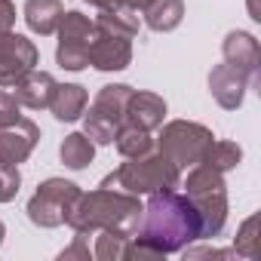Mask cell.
Listing matches in <instances>:
<instances>
[{
    "instance_id": "obj_7",
    "label": "cell",
    "mask_w": 261,
    "mask_h": 261,
    "mask_svg": "<svg viewBox=\"0 0 261 261\" xmlns=\"http://www.w3.org/2000/svg\"><path fill=\"white\" fill-rule=\"evenodd\" d=\"M59 46H56V62L65 71H83L89 65V43L95 34V25L89 16L80 10H65L59 22Z\"/></svg>"
},
{
    "instance_id": "obj_19",
    "label": "cell",
    "mask_w": 261,
    "mask_h": 261,
    "mask_svg": "<svg viewBox=\"0 0 261 261\" xmlns=\"http://www.w3.org/2000/svg\"><path fill=\"white\" fill-rule=\"evenodd\" d=\"M95 249H92V258L98 261H123L126 258V249H129V240H133V227H105V230H95Z\"/></svg>"
},
{
    "instance_id": "obj_2",
    "label": "cell",
    "mask_w": 261,
    "mask_h": 261,
    "mask_svg": "<svg viewBox=\"0 0 261 261\" xmlns=\"http://www.w3.org/2000/svg\"><path fill=\"white\" fill-rule=\"evenodd\" d=\"M142 212V203L136 194H126V191H117V188H98V191H89V194H77V200L71 203L68 215H65V224L74 230V233H86L92 237L95 230H105V227H133L136 218Z\"/></svg>"
},
{
    "instance_id": "obj_23",
    "label": "cell",
    "mask_w": 261,
    "mask_h": 261,
    "mask_svg": "<svg viewBox=\"0 0 261 261\" xmlns=\"http://www.w3.org/2000/svg\"><path fill=\"white\" fill-rule=\"evenodd\" d=\"M240 160H243V148L237 142H215L212 139V145L206 148L200 163H206V166H212L218 172H230V169L240 166Z\"/></svg>"
},
{
    "instance_id": "obj_27",
    "label": "cell",
    "mask_w": 261,
    "mask_h": 261,
    "mask_svg": "<svg viewBox=\"0 0 261 261\" xmlns=\"http://www.w3.org/2000/svg\"><path fill=\"white\" fill-rule=\"evenodd\" d=\"M62 261H71V258H80V261H89L92 258V249H89V240H86V233H77L74 237V243L68 246V249H62V255H59Z\"/></svg>"
},
{
    "instance_id": "obj_29",
    "label": "cell",
    "mask_w": 261,
    "mask_h": 261,
    "mask_svg": "<svg viewBox=\"0 0 261 261\" xmlns=\"http://www.w3.org/2000/svg\"><path fill=\"white\" fill-rule=\"evenodd\" d=\"M16 25V4L13 0H0V34L13 31Z\"/></svg>"
},
{
    "instance_id": "obj_11",
    "label": "cell",
    "mask_w": 261,
    "mask_h": 261,
    "mask_svg": "<svg viewBox=\"0 0 261 261\" xmlns=\"http://www.w3.org/2000/svg\"><path fill=\"white\" fill-rule=\"evenodd\" d=\"M221 56H224L227 65L243 71L252 80V86L261 83V49H258V40L249 31H230L221 43Z\"/></svg>"
},
{
    "instance_id": "obj_18",
    "label": "cell",
    "mask_w": 261,
    "mask_h": 261,
    "mask_svg": "<svg viewBox=\"0 0 261 261\" xmlns=\"http://www.w3.org/2000/svg\"><path fill=\"white\" fill-rule=\"evenodd\" d=\"M62 16H65V4H62V0H28V4H25V22L40 37L56 34Z\"/></svg>"
},
{
    "instance_id": "obj_12",
    "label": "cell",
    "mask_w": 261,
    "mask_h": 261,
    "mask_svg": "<svg viewBox=\"0 0 261 261\" xmlns=\"http://www.w3.org/2000/svg\"><path fill=\"white\" fill-rule=\"evenodd\" d=\"M249 86H252V80H249L243 71H237L233 65H227V62L215 65V68L209 71V92H212V98H215L224 111H237V108L243 105Z\"/></svg>"
},
{
    "instance_id": "obj_4",
    "label": "cell",
    "mask_w": 261,
    "mask_h": 261,
    "mask_svg": "<svg viewBox=\"0 0 261 261\" xmlns=\"http://www.w3.org/2000/svg\"><path fill=\"white\" fill-rule=\"evenodd\" d=\"M185 197L194 203L197 218H200V240H212L224 230L227 224V185L224 172L194 163L188 178H185Z\"/></svg>"
},
{
    "instance_id": "obj_26",
    "label": "cell",
    "mask_w": 261,
    "mask_h": 261,
    "mask_svg": "<svg viewBox=\"0 0 261 261\" xmlns=\"http://www.w3.org/2000/svg\"><path fill=\"white\" fill-rule=\"evenodd\" d=\"M19 101H16V95L13 92H4V89H0V129H4V126H10V123H16L22 114H19Z\"/></svg>"
},
{
    "instance_id": "obj_14",
    "label": "cell",
    "mask_w": 261,
    "mask_h": 261,
    "mask_svg": "<svg viewBox=\"0 0 261 261\" xmlns=\"http://www.w3.org/2000/svg\"><path fill=\"white\" fill-rule=\"evenodd\" d=\"M163 117H166V101L157 92H136L133 89L129 105H126V126L154 133V129L163 126Z\"/></svg>"
},
{
    "instance_id": "obj_31",
    "label": "cell",
    "mask_w": 261,
    "mask_h": 261,
    "mask_svg": "<svg viewBox=\"0 0 261 261\" xmlns=\"http://www.w3.org/2000/svg\"><path fill=\"white\" fill-rule=\"evenodd\" d=\"M151 4V0H123V7H129V10H136V13H142L145 7Z\"/></svg>"
},
{
    "instance_id": "obj_13",
    "label": "cell",
    "mask_w": 261,
    "mask_h": 261,
    "mask_svg": "<svg viewBox=\"0 0 261 261\" xmlns=\"http://www.w3.org/2000/svg\"><path fill=\"white\" fill-rule=\"evenodd\" d=\"M133 62V40L129 37H114V34H92L89 43V65L98 71H126Z\"/></svg>"
},
{
    "instance_id": "obj_17",
    "label": "cell",
    "mask_w": 261,
    "mask_h": 261,
    "mask_svg": "<svg viewBox=\"0 0 261 261\" xmlns=\"http://www.w3.org/2000/svg\"><path fill=\"white\" fill-rule=\"evenodd\" d=\"M92 25L101 34H114V37H129V40H133L139 34V13L123 7V4H117V7L98 10V16L92 19Z\"/></svg>"
},
{
    "instance_id": "obj_9",
    "label": "cell",
    "mask_w": 261,
    "mask_h": 261,
    "mask_svg": "<svg viewBox=\"0 0 261 261\" xmlns=\"http://www.w3.org/2000/svg\"><path fill=\"white\" fill-rule=\"evenodd\" d=\"M37 46L34 40L22 34H0V86H16L34 65H37Z\"/></svg>"
},
{
    "instance_id": "obj_1",
    "label": "cell",
    "mask_w": 261,
    "mask_h": 261,
    "mask_svg": "<svg viewBox=\"0 0 261 261\" xmlns=\"http://www.w3.org/2000/svg\"><path fill=\"white\" fill-rule=\"evenodd\" d=\"M151 200L142 206L136 224H133V240H129L126 258L133 261H160L166 255L181 252L194 240H200V218L194 203L178 194L175 188L148 194Z\"/></svg>"
},
{
    "instance_id": "obj_21",
    "label": "cell",
    "mask_w": 261,
    "mask_h": 261,
    "mask_svg": "<svg viewBox=\"0 0 261 261\" xmlns=\"http://www.w3.org/2000/svg\"><path fill=\"white\" fill-rule=\"evenodd\" d=\"M114 145H117V151H120L123 160H133V157L151 154V151L157 148V139H154L151 133H145V129H136V126H126V123H123V129L117 133Z\"/></svg>"
},
{
    "instance_id": "obj_15",
    "label": "cell",
    "mask_w": 261,
    "mask_h": 261,
    "mask_svg": "<svg viewBox=\"0 0 261 261\" xmlns=\"http://www.w3.org/2000/svg\"><path fill=\"white\" fill-rule=\"evenodd\" d=\"M56 92V77L49 71H37L31 68L16 86H13V95L22 108H31V111H43L49 108V98Z\"/></svg>"
},
{
    "instance_id": "obj_3",
    "label": "cell",
    "mask_w": 261,
    "mask_h": 261,
    "mask_svg": "<svg viewBox=\"0 0 261 261\" xmlns=\"http://www.w3.org/2000/svg\"><path fill=\"white\" fill-rule=\"evenodd\" d=\"M178 181H181V169L163 151L154 148L151 154L133 157L123 166H117L114 172H108L98 188H117V191L142 197V194H157V191L178 188Z\"/></svg>"
},
{
    "instance_id": "obj_28",
    "label": "cell",
    "mask_w": 261,
    "mask_h": 261,
    "mask_svg": "<svg viewBox=\"0 0 261 261\" xmlns=\"http://www.w3.org/2000/svg\"><path fill=\"white\" fill-rule=\"evenodd\" d=\"M185 252V258H237V252L233 249H215V246H197V249H191V246H185L181 249Z\"/></svg>"
},
{
    "instance_id": "obj_33",
    "label": "cell",
    "mask_w": 261,
    "mask_h": 261,
    "mask_svg": "<svg viewBox=\"0 0 261 261\" xmlns=\"http://www.w3.org/2000/svg\"><path fill=\"white\" fill-rule=\"evenodd\" d=\"M4 237H7V227H4V221H0V246H4Z\"/></svg>"
},
{
    "instance_id": "obj_20",
    "label": "cell",
    "mask_w": 261,
    "mask_h": 261,
    "mask_svg": "<svg viewBox=\"0 0 261 261\" xmlns=\"http://www.w3.org/2000/svg\"><path fill=\"white\" fill-rule=\"evenodd\" d=\"M145 13V22L151 31H175L185 19V0H151V4L142 10Z\"/></svg>"
},
{
    "instance_id": "obj_16",
    "label": "cell",
    "mask_w": 261,
    "mask_h": 261,
    "mask_svg": "<svg viewBox=\"0 0 261 261\" xmlns=\"http://www.w3.org/2000/svg\"><path fill=\"white\" fill-rule=\"evenodd\" d=\"M86 101H89V95H86V89L80 83H56V92L49 98V111H53L56 120L74 123V120L83 117Z\"/></svg>"
},
{
    "instance_id": "obj_24",
    "label": "cell",
    "mask_w": 261,
    "mask_h": 261,
    "mask_svg": "<svg viewBox=\"0 0 261 261\" xmlns=\"http://www.w3.org/2000/svg\"><path fill=\"white\" fill-rule=\"evenodd\" d=\"M233 252L243 258H258V215H249L233 240Z\"/></svg>"
},
{
    "instance_id": "obj_22",
    "label": "cell",
    "mask_w": 261,
    "mask_h": 261,
    "mask_svg": "<svg viewBox=\"0 0 261 261\" xmlns=\"http://www.w3.org/2000/svg\"><path fill=\"white\" fill-rule=\"evenodd\" d=\"M59 157L68 169H86L95 157V145L89 142L86 133H71V136H65V142L59 148Z\"/></svg>"
},
{
    "instance_id": "obj_8",
    "label": "cell",
    "mask_w": 261,
    "mask_h": 261,
    "mask_svg": "<svg viewBox=\"0 0 261 261\" xmlns=\"http://www.w3.org/2000/svg\"><path fill=\"white\" fill-rule=\"evenodd\" d=\"M77 194H80V188L74 181L46 178L43 185H37L25 212L37 227H59V224H65V215H68L71 203L77 200Z\"/></svg>"
},
{
    "instance_id": "obj_25",
    "label": "cell",
    "mask_w": 261,
    "mask_h": 261,
    "mask_svg": "<svg viewBox=\"0 0 261 261\" xmlns=\"http://www.w3.org/2000/svg\"><path fill=\"white\" fill-rule=\"evenodd\" d=\"M19 188H22L19 166H4V163H0V203H10V200H16Z\"/></svg>"
},
{
    "instance_id": "obj_10",
    "label": "cell",
    "mask_w": 261,
    "mask_h": 261,
    "mask_svg": "<svg viewBox=\"0 0 261 261\" xmlns=\"http://www.w3.org/2000/svg\"><path fill=\"white\" fill-rule=\"evenodd\" d=\"M40 142V126L28 117H19L16 123L0 129V163L4 166H19L31 157V151Z\"/></svg>"
},
{
    "instance_id": "obj_30",
    "label": "cell",
    "mask_w": 261,
    "mask_h": 261,
    "mask_svg": "<svg viewBox=\"0 0 261 261\" xmlns=\"http://www.w3.org/2000/svg\"><path fill=\"white\" fill-rule=\"evenodd\" d=\"M83 4H89V7H95V10H108V7L123 4V0H83Z\"/></svg>"
},
{
    "instance_id": "obj_5",
    "label": "cell",
    "mask_w": 261,
    "mask_h": 261,
    "mask_svg": "<svg viewBox=\"0 0 261 261\" xmlns=\"http://www.w3.org/2000/svg\"><path fill=\"white\" fill-rule=\"evenodd\" d=\"M129 95H133V86L126 83H111L98 89L95 101L89 105V114L83 117V133L89 136L92 145H114L117 133L126 123Z\"/></svg>"
},
{
    "instance_id": "obj_32",
    "label": "cell",
    "mask_w": 261,
    "mask_h": 261,
    "mask_svg": "<svg viewBox=\"0 0 261 261\" xmlns=\"http://www.w3.org/2000/svg\"><path fill=\"white\" fill-rule=\"evenodd\" d=\"M249 13H252V19H261V13H258V4H255V0H249Z\"/></svg>"
},
{
    "instance_id": "obj_6",
    "label": "cell",
    "mask_w": 261,
    "mask_h": 261,
    "mask_svg": "<svg viewBox=\"0 0 261 261\" xmlns=\"http://www.w3.org/2000/svg\"><path fill=\"white\" fill-rule=\"evenodd\" d=\"M212 129L194 120H172L160 129L157 136V151H163L178 169H191L194 163L203 160L206 148L212 145Z\"/></svg>"
}]
</instances>
